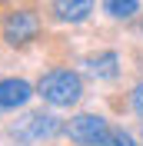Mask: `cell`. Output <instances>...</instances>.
<instances>
[{
  "label": "cell",
  "mask_w": 143,
  "mask_h": 146,
  "mask_svg": "<svg viewBox=\"0 0 143 146\" xmlns=\"http://www.w3.org/2000/svg\"><path fill=\"white\" fill-rule=\"evenodd\" d=\"M130 106H133V113L143 119V83L133 86V93H130Z\"/></svg>",
  "instance_id": "cell-10"
},
{
  "label": "cell",
  "mask_w": 143,
  "mask_h": 146,
  "mask_svg": "<svg viewBox=\"0 0 143 146\" xmlns=\"http://www.w3.org/2000/svg\"><path fill=\"white\" fill-rule=\"evenodd\" d=\"M63 133H67L77 146H103L113 129H110V123L100 116V113H80V116H73L70 123H67Z\"/></svg>",
  "instance_id": "cell-3"
},
{
  "label": "cell",
  "mask_w": 143,
  "mask_h": 146,
  "mask_svg": "<svg viewBox=\"0 0 143 146\" xmlns=\"http://www.w3.org/2000/svg\"><path fill=\"white\" fill-rule=\"evenodd\" d=\"M140 136H143V123H140Z\"/></svg>",
  "instance_id": "cell-11"
},
{
  "label": "cell",
  "mask_w": 143,
  "mask_h": 146,
  "mask_svg": "<svg viewBox=\"0 0 143 146\" xmlns=\"http://www.w3.org/2000/svg\"><path fill=\"white\" fill-rule=\"evenodd\" d=\"M103 146H136L133 143V136H130V133H123V129H113V133H110V139Z\"/></svg>",
  "instance_id": "cell-9"
},
{
  "label": "cell",
  "mask_w": 143,
  "mask_h": 146,
  "mask_svg": "<svg viewBox=\"0 0 143 146\" xmlns=\"http://www.w3.org/2000/svg\"><path fill=\"white\" fill-rule=\"evenodd\" d=\"M40 30H43V23H40V17H37V10L30 7H13L3 13V20H0V36H3V43L7 46H30L40 36Z\"/></svg>",
  "instance_id": "cell-2"
},
{
  "label": "cell",
  "mask_w": 143,
  "mask_h": 146,
  "mask_svg": "<svg viewBox=\"0 0 143 146\" xmlns=\"http://www.w3.org/2000/svg\"><path fill=\"white\" fill-rule=\"evenodd\" d=\"M37 96L43 103H50V106H73L83 96V80L77 70H67V66L47 70L37 80Z\"/></svg>",
  "instance_id": "cell-1"
},
{
  "label": "cell",
  "mask_w": 143,
  "mask_h": 146,
  "mask_svg": "<svg viewBox=\"0 0 143 146\" xmlns=\"http://www.w3.org/2000/svg\"><path fill=\"white\" fill-rule=\"evenodd\" d=\"M103 13L110 20H133L140 13V0H103Z\"/></svg>",
  "instance_id": "cell-8"
},
{
  "label": "cell",
  "mask_w": 143,
  "mask_h": 146,
  "mask_svg": "<svg viewBox=\"0 0 143 146\" xmlns=\"http://www.w3.org/2000/svg\"><path fill=\"white\" fill-rule=\"evenodd\" d=\"M63 129H67V123H60V116L43 113V110H40V113H30L27 119L17 123V133L23 139H33V143H37V139H57Z\"/></svg>",
  "instance_id": "cell-4"
},
{
  "label": "cell",
  "mask_w": 143,
  "mask_h": 146,
  "mask_svg": "<svg viewBox=\"0 0 143 146\" xmlns=\"http://www.w3.org/2000/svg\"><path fill=\"white\" fill-rule=\"evenodd\" d=\"M90 76H97V80H113L116 73H120V53L116 50H100V53H90L83 60Z\"/></svg>",
  "instance_id": "cell-7"
},
{
  "label": "cell",
  "mask_w": 143,
  "mask_h": 146,
  "mask_svg": "<svg viewBox=\"0 0 143 146\" xmlns=\"http://www.w3.org/2000/svg\"><path fill=\"white\" fill-rule=\"evenodd\" d=\"M50 13L60 23H83L93 13V0H50Z\"/></svg>",
  "instance_id": "cell-6"
},
{
  "label": "cell",
  "mask_w": 143,
  "mask_h": 146,
  "mask_svg": "<svg viewBox=\"0 0 143 146\" xmlns=\"http://www.w3.org/2000/svg\"><path fill=\"white\" fill-rule=\"evenodd\" d=\"M33 96V86L20 76H3L0 80V110H20Z\"/></svg>",
  "instance_id": "cell-5"
}]
</instances>
